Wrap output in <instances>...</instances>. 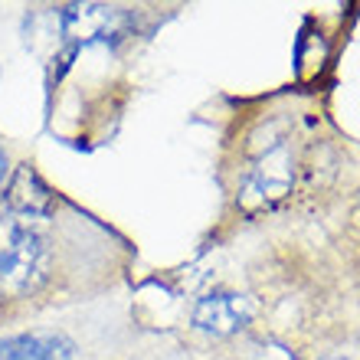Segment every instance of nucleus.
Listing matches in <instances>:
<instances>
[{"instance_id": "1", "label": "nucleus", "mask_w": 360, "mask_h": 360, "mask_svg": "<svg viewBox=\"0 0 360 360\" xmlns=\"http://www.w3.org/2000/svg\"><path fill=\"white\" fill-rule=\"evenodd\" d=\"M49 275L46 236L33 226V219L0 213V304L20 302L39 292Z\"/></svg>"}, {"instance_id": "2", "label": "nucleus", "mask_w": 360, "mask_h": 360, "mask_svg": "<svg viewBox=\"0 0 360 360\" xmlns=\"http://www.w3.org/2000/svg\"><path fill=\"white\" fill-rule=\"evenodd\" d=\"M59 30L72 46L118 43L128 30V13L108 4H69L59 10Z\"/></svg>"}, {"instance_id": "3", "label": "nucleus", "mask_w": 360, "mask_h": 360, "mask_svg": "<svg viewBox=\"0 0 360 360\" xmlns=\"http://www.w3.org/2000/svg\"><path fill=\"white\" fill-rule=\"evenodd\" d=\"M292 190V154L285 141H272L246 174V197H256L259 207H272Z\"/></svg>"}, {"instance_id": "4", "label": "nucleus", "mask_w": 360, "mask_h": 360, "mask_svg": "<svg viewBox=\"0 0 360 360\" xmlns=\"http://www.w3.org/2000/svg\"><path fill=\"white\" fill-rule=\"evenodd\" d=\"M252 318V304L243 295L233 292H213L207 298H200L193 308V324L207 334H233L239 328H246Z\"/></svg>"}, {"instance_id": "5", "label": "nucleus", "mask_w": 360, "mask_h": 360, "mask_svg": "<svg viewBox=\"0 0 360 360\" xmlns=\"http://www.w3.org/2000/svg\"><path fill=\"white\" fill-rule=\"evenodd\" d=\"M7 213L23 219H43L53 213V193L49 187L39 180V174L33 167H17L10 177L7 187Z\"/></svg>"}, {"instance_id": "6", "label": "nucleus", "mask_w": 360, "mask_h": 360, "mask_svg": "<svg viewBox=\"0 0 360 360\" xmlns=\"http://www.w3.org/2000/svg\"><path fill=\"white\" fill-rule=\"evenodd\" d=\"M72 354V344L59 334H17L0 341V360H66Z\"/></svg>"}, {"instance_id": "7", "label": "nucleus", "mask_w": 360, "mask_h": 360, "mask_svg": "<svg viewBox=\"0 0 360 360\" xmlns=\"http://www.w3.org/2000/svg\"><path fill=\"white\" fill-rule=\"evenodd\" d=\"M4 177H7V154L0 148V184H4Z\"/></svg>"}, {"instance_id": "8", "label": "nucleus", "mask_w": 360, "mask_h": 360, "mask_svg": "<svg viewBox=\"0 0 360 360\" xmlns=\"http://www.w3.org/2000/svg\"><path fill=\"white\" fill-rule=\"evenodd\" d=\"M334 360H344V357H334Z\"/></svg>"}]
</instances>
